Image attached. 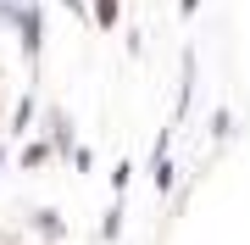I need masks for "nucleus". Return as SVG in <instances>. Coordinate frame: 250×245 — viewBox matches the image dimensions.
<instances>
[{"instance_id": "f257e3e1", "label": "nucleus", "mask_w": 250, "mask_h": 245, "mask_svg": "<svg viewBox=\"0 0 250 245\" xmlns=\"http://www.w3.org/2000/svg\"><path fill=\"white\" fill-rule=\"evenodd\" d=\"M95 22H100V28L117 22V0H95Z\"/></svg>"}, {"instance_id": "f03ea898", "label": "nucleus", "mask_w": 250, "mask_h": 245, "mask_svg": "<svg viewBox=\"0 0 250 245\" xmlns=\"http://www.w3.org/2000/svg\"><path fill=\"white\" fill-rule=\"evenodd\" d=\"M189 6H195V0H184V11H189Z\"/></svg>"}]
</instances>
